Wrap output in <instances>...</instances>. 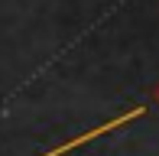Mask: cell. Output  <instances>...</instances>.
<instances>
[{
  "mask_svg": "<svg viewBox=\"0 0 159 156\" xmlns=\"http://www.w3.org/2000/svg\"><path fill=\"white\" fill-rule=\"evenodd\" d=\"M153 98H156V104H159V88H156V94H153Z\"/></svg>",
  "mask_w": 159,
  "mask_h": 156,
  "instance_id": "1",
  "label": "cell"
}]
</instances>
